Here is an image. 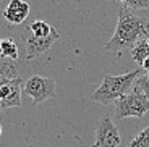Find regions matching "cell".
Masks as SVG:
<instances>
[{
	"label": "cell",
	"instance_id": "1",
	"mask_svg": "<svg viewBox=\"0 0 149 147\" xmlns=\"http://www.w3.org/2000/svg\"><path fill=\"white\" fill-rule=\"evenodd\" d=\"M148 28H149L148 19L138 16L134 13V10L120 8L115 34L105 44V50L115 52L120 57L123 50H128V49L133 47L139 37H149Z\"/></svg>",
	"mask_w": 149,
	"mask_h": 147
},
{
	"label": "cell",
	"instance_id": "2",
	"mask_svg": "<svg viewBox=\"0 0 149 147\" xmlns=\"http://www.w3.org/2000/svg\"><path fill=\"white\" fill-rule=\"evenodd\" d=\"M144 71H146L144 68H138V70L125 73V74H120V76L105 74L104 83L91 94V99H93L94 102L101 103V105L115 103V100L118 99V97L125 96V94L133 87L134 79H136L139 74H143Z\"/></svg>",
	"mask_w": 149,
	"mask_h": 147
},
{
	"label": "cell",
	"instance_id": "3",
	"mask_svg": "<svg viewBox=\"0 0 149 147\" xmlns=\"http://www.w3.org/2000/svg\"><path fill=\"white\" fill-rule=\"evenodd\" d=\"M149 110V99L143 92L133 89L115 100L117 118H143Z\"/></svg>",
	"mask_w": 149,
	"mask_h": 147
},
{
	"label": "cell",
	"instance_id": "4",
	"mask_svg": "<svg viewBox=\"0 0 149 147\" xmlns=\"http://www.w3.org/2000/svg\"><path fill=\"white\" fill-rule=\"evenodd\" d=\"M24 92H26L28 97L33 99V107H36L41 102H44V100L54 99L57 96L55 81H54L52 78L33 74L24 83Z\"/></svg>",
	"mask_w": 149,
	"mask_h": 147
},
{
	"label": "cell",
	"instance_id": "5",
	"mask_svg": "<svg viewBox=\"0 0 149 147\" xmlns=\"http://www.w3.org/2000/svg\"><path fill=\"white\" fill-rule=\"evenodd\" d=\"M96 147H120L123 146L122 137L118 134V129L115 128L113 121L110 120V115H105L99 125L96 126Z\"/></svg>",
	"mask_w": 149,
	"mask_h": 147
},
{
	"label": "cell",
	"instance_id": "6",
	"mask_svg": "<svg viewBox=\"0 0 149 147\" xmlns=\"http://www.w3.org/2000/svg\"><path fill=\"white\" fill-rule=\"evenodd\" d=\"M24 39H26V58L33 60L37 55L49 52V49L52 47L54 42L60 39V34H58V31L54 29L49 36L39 37V36L31 34L29 29H28V26H26V29H24Z\"/></svg>",
	"mask_w": 149,
	"mask_h": 147
},
{
	"label": "cell",
	"instance_id": "7",
	"mask_svg": "<svg viewBox=\"0 0 149 147\" xmlns=\"http://www.w3.org/2000/svg\"><path fill=\"white\" fill-rule=\"evenodd\" d=\"M21 89H23L21 76L0 84V107H2V110H7L11 107H19V103H21Z\"/></svg>",
	"mask_w": 149,
	"mask_h": 147
},
{
	"label": "cell",
	"instance_id": "8",
	"mask_svg": "<svg viewBox=\"0 0 149 147\" xmlns=\"http://www.w3.org/2000/svg\"><path fill=\"white\" fill-rule=\"evenodd\" d=\"M29 15V5L24 0H8L7 8L3 10V18L11 24H23Z\"/></svg>",
	"mask_w": 149,
	"mask_h": 147
},
{
	"label": "cell",
	"instance_id": "9",
	"mask_svg": "<svg viewBox=\"0 0 149 147\" xmlns=\"http://www.w3.org/2000/svg\"><path fill=\"white\" fill-rule=\"evenodd\" d=\"M18 76H19V70L16 60L2 55V60H0V84L10 81V79H15Z\"/></svg>",
	"mask_w": 149,
	"mask_h": 147
},
{
	"label": "cell",
	"instance_id": "10",
	"mask_svg": "<svg viewBox=\"0 0 149 147\" xmlns=\"http://www.w3.org/2000/svg\"><path fill=\"white\" fill-rule=\"evenodd\" d=\"M131 57L136 62V65H143V62L149 57L148 37H139L138 41H136V44L131 47Z\"/></svg>",
	"mask_w": 149,
	"mask_h": 147
},
{
	"label": "cell",
	"instance_id": "11",
	"mask_svg": "<svg viewBox=\"0 0 149 147\" xmlns=\"http://www.w3.org/2000/svg\"><path fill=\"white\" fill-rule=\"evenodd\" d=\"M0 52H2L3 57H8V58H13V60H18V57H19L18 45L11 39H2V42H0Z\"/></svg>",
	"mask_w": 149,
	"mask_h": 147
},
{
	"label": "cell",
	"instance_id": "12",
	"mask_svg": "<svg viewBox=\"0 0 149 147\" xmlns=\"http://www.w3.org/2000/svg\"><path fill=\"white\" fill-rule=\"evenodd\" d=\"M28 29H29V33L34 34V36L45 37V36H49V34L52 33L54 28L49 24V23L37 19V21H33V23H29V24H28Z\"/></svg>",
	"mask_w": 149,
	"mask_h": 147
},
{
	"label": "cell",
	"instance_id": "13",
	"mask_svg": "<svg viewBox=\"0 0 149 147\" xmlns=\"http://www.w3.org/2000/svg\"><path fill=\"white\" fill-rule=\"evenodd\" d=\"M128 146L130 147H149V125L146 126Z\"/></svg>",
	"mask_w": 149,
	"mask_h": 147
},
{
	"label": "cell",
	"instance_id": "14",
	"mask_svg": "<svg viewBox=\"0 0 149 147\" xmlns=\"http://www.w3.org/2000/svg\"><path fill=\"white\" fill-rule=\"evenodd\" d=\"M133 89L143 92V94L149 99V78H148V74H139L133 83Z\"/></svg>",
	"mask_w": 149,
	"mask_h": 147
},
{
	"label": "cell",
	"instance_id": "15",
	"mask_svg": "<svg viewBox=\"0 0 149 147\" xmlns=\"http://www.w3.org/2000/svg\"><path fill=\"white\" fill-rule=\"evenodd\" d=\"M122 8H130V10H149V0H128Z\"/></svg>",
	"mask_w": 149,
	"mask_h": 147
},
{
	"label": "cell",
	"instance_id": "16",
	"mask_svg": "<svg viewBox=\"0 0 149 147\" xmlns=\"http://www.w3.org/2000/svg\"><path fill=\"white\" fill-rule=\"evenodd\" d=\"M141 66H143V68H144L146 71H149V57H148V58L144 60V62H143V65H141Z\"/></svg>",
	"mask_w": 149,
	"mask_h": 147
},
{
	"label": "cell",
	"instance_id": "17",
	"mask_svg": "<svg viewBox=\"0 0 149 147\" xmlns=\"http://www.w3.org/2000/svg\"><path fill=\"white\" fill-rule=\"evenodd\" d=\"M148 44H149V37H148Z\"/></svg>",
	"mask_w": 149,
	"mask_h": 147
}]
</instances>
